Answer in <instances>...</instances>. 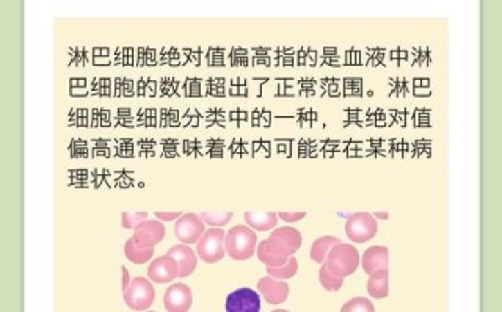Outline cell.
Masks as SVG:
<instances>
[{
    "label": "cell",
    "mask_w": 502,
    "mask_h": 312,
    "mask_svg": "<svg viewBox=\"0 0 502 312\" xmlns=\"http://www.w3.org/2000/svg\"><path fill=\"white\" fill-rule=\"evenodd\" d=\"M281 251H285L287 256H292L295 251L300 250L301 246V234L295 228L281 226L274 229V232L269 237Z\"/></svg>",
    "instance_id": "cell-12"
},
{
    "label": "cell",
    "mask_w": 502,
    "mask_h": 312,
    "mask_svg": "<svg viewBox=\"0 0 502 312\" xmlns=\"http://www.w3.org/2000/svg\"><path fill=\"white\" fill-rule=\"evenodd\" d=\"M342 312H374L375 308L368 298H353L341 308Z\"/></svg>",
    "instance_id": "cell-23"
},
{
    "label": "cell",
    "mask_w": 502,
    "mask_h": 312,
    "mask_svg": "<svg viewBox=\"0 0 502 312\" xmlns=\"http://www.w3.org/2000/svg\"><path fill=\"white\" fill-rule=\"evenodd\" d=\"M379 231V225L374 215L368 212H357L348 217L346 223V234L353 244H364L374 239Z\"/></svg>",
    "instance_id": "cell-5"
},
{
    "label": "cell",
    "mask_w": 502,
    "mask_h": 312,
    "mask_svg": "<svg viewBox=\"0 0 502 312\" xmlns=\"http://www.w3.org/2000/svg\"><path fill=\"white\" fill-rule=\"evenodd\" d=\"M121 275H123V292H126L129 289V286H131V275H129L127 268L126 267H121Z\"/></svg>",
    "instance_id": "cell-27"
},
{
    "label": "cell",
    "mask_w": 502,
    "mask_h": 312,
    "mask_svg": "<svg viewBox=\"0 0 502 312\" xmlns=\"http://www.w3.org/2000/svg\"><path fill=\"white\" fill-rule=\"evenodd\" d=\"M258 291L269 304H281L289 297L287 282H285V279H276L270 275L259 279Z\"/></svg>",
    "instance_id": "cell-11"
},
{
    "label": "cell",
    "mask_w": 502,
    "mask_h": 312,
    "mask_svg": "<svg viewBox=\"0 0 502 312\" xmlns=\"http://www.w3.org/2000/svg\"><path fill=\"white\" fill-rule=\"evenodd\" d=\"M359 262H361V257H359V253L355 246L339 242L330 250L323 264L333 275L341 276V278H347V276L357 272Z\"/></svg>",
    "instance_id": "cell-2"
},
{
    "label": "cell",
    "mask_w": 502,
    "mask_h": 312,
    "mask_svg": "<svg viewBox=\"0 0 502 312\" xmlns=\"http://www.w3.org/2000/svg\"><path fill=\"white\" fill-rule=\"evenodd\" d=\"M146 219H147L146 212H123L121 225L126 229H134Z\"/></svg>",
    "instance_id": "cell-24"
},
{
    "label": "cell",
    "mask_w": 502,
    "mask_h": 312,
    "mask_svg": "<svg viewBox=\"0 0 502 312\" xmlns=\"http://www.w3.org/2000/svg\"><path fill=\"white\" fill-rule=\"evenodd\" d=\"M336 244H339V239L334 237V235H323V237L316 239L314 244L311 245V251H310L311 261L317 264H323L330 250H332Z\"/></svg>",
    "instance_id": "cell-18"
},
{
    "label": "cell",
    "mask_w": 502,
    "mask_h": 312,
    "mask_svg": "<svg viewBox=\"0 0 502 312\" xmlns=\"http://www.w3.org/2000/svg\"><path fill=\"white\" fill-rule=\"evenodd\" d=\"M124 255L131 261L132 264H145L147 261H151L152 255H154V248L152 250H143L140 246L135 245L134 237H131L124 245Z\"/></svg>",
    "instance_id": "cell-19"
},
{
    "label": "cell",
    "mask_w": 502,
    "mask_h": 312,
    "mask_svg": "<svg viewBox=\"0 0 502 312\" xmlns=\"http://www.w3.org/2000/svg\"><path fill=\"white\" fill-rule=\"evenodd\" d=\"M306 217V212H280L278 219L286 223H295L303 220Z\"/></svg>",
    "instance_id": "cell-25"
},
{
    "label": "cell",
    "mask_w": 502,
    "mask_h": 312,
    "mask_svg": "<svg viewBox=\"0 0 502 312\" xmlns=\"http://www.w3.org/2000/svg\"><path fill=\"white\" fill-rule=\"evenodd\" d=\"M258 237L250 226H234L224 235V250L234 261H246L256 253Z\"/></svg>",
    "instance_id": "cell-1"
},
{
    "label": "cell",
    "mask_w": 502,
    "mask_h": 312,
    "mask_svg": "<svg viewBox=\"0 0 502 312\" xmlns=\"http://www.w3.org/2000/svg\"><path fill=\"white\" fill-rule=\"evenodd\" d=\"M388 248L386 246H370L364 251L361 257L363 270L368 275H372L380 268H388Z\"/></svg>",
    "instance_id": "cell-15"
},
{
    "label": "cell",
    "mask_w": 502,
    "mask_h": 312,
    "mask_svg": "<svg viewBox=\"0 0 502 312\" xmlns=\"http://www.w3.org/2000/svg\"><path fill=\"white\" fill-rule=\"evenodd\" d=\"M298 272V261L292 256H289L287 261L278 267H267V273L276 279H291L292 276Z\"/></svg>",
    "instance_id": "cell-20"
},
{
    "label": "cell",
    "mask_w": 502,
    "mask_h": 312,
    "mask_svg": "<svg viewBox=\"0 0 502 312\" xmlns=\"http://www.w3.org/2000/svg\"><path fill=\"white\" fill-rule=\"evenodd\" d=\"M168 255L171 257H174L179 264V267H181L179 278L190 276L195 272V268H197V264H198L197 253H195L190 246L186 244L176 245V246H173V248H170Z\"/></svg>",
    "instance_id": "cell-13"
},
{
    "label": "cell",
    "mask_w": 502,
    "mask_h": 312,
    "mask_svg": "<svg viewBox=\"0 0 502 312\" xmlns=\"http://www.w3.org/2000/svg\"><path fill=\"white\" fill-rule=\"evenodd\" d=\"M192 303V289L186 284H173L165 292L163 304L168 312H187L190 311Z\"/></svg>",
    "instance_id": "cell-10"
},
{
    "label": "cell",
    "mask_w": 502,
    "mask_h": 312,
    "mask_svg": "<svg viewBox=\"0 0 502 312\" xmlns=\"http://www.w3.org/2000/svg\"><path fill=\"white\" fill-rule=\"evenodd\" d=\"M244 219L255 231H270L278 223V215L275 212H245Z\"/></svg>",
    "instance_id": "cell-16"
},
{
    "label": "cell",
    "mask_w": 502,
    "mask_h": 312,
    "mask_svg": "<svg viewBox=\"0 0 502 312\" xmlns=\"http://www.w3.org/2000/svg\"><path fill=\"white\" fill-rule=\"evenodd\" d=\"M182 214L181 212H156V217L162 221H173L178 220Z\"/></svg>",
    "instance_id": "cell-26"
},
{
    "label": "cell",
    "mask_w": 502,
    "mask_h": 312,
    "mask_svg": "<svg viewBox=\"0 0 502 312\" xmlns=\"http://www.w3.org/2000/svg\"><path fill=\"white\" fill-rule=\"evenodd\" d=\"M368 292L372 298L377 300L388 297V268H380L369 275Z\"/></svg>",
    "instance_id": "cell-17"
},
{
    "label": "cell",
    "mask_w": 502,
    "mask_h": 312,
    "mask_svg": "<svg viewBox=\"0 0 502 312\" xmlns=\"http://www.w3.org/2000/svg\"><path fill=\"white\" fill-rule=\"evenodd\" d=\"M204 232H206L204 221L201 220V217L197 214L181 215L179 219L176 220L174 235L178 237L181 244L186 245L198 244V240L203 237Z\"/></svg>",
    "instance_id": "cell-6"
},
{
    "label": "cell",
    "mask_w": 502,
    "mask_h": 312,
    "mask_svg": "<svg viewBox=\"0 0 502 312\" xmlns=\"http://www.w3.org/2000/svg\"><path fill=\"white\" fill-rule=\"evenodd\" d=\"M224 235H226V232L222 228L214 226L203 234V237L197 244V255L201 257V261L208 264H217L222 261L224 255H226Z\"/></svg>",
    "instance_id": "cell-4"
},
{
    "label": "cell",
    "mask_w": 502,
    "mask_h": 312,
    "mask_svg": "<svg viewBox=\"0 0 502 312\" xmlns=\"http://www.w3.org/2000/svg\"><path fill=\"white\" fill-rule=\"evenodd\" d=\"M181 275V267L178 261L170 255L157 257L151 262V266L147 267V278L152 282H159V284H163V282H171L176 278H179Z\"/></svg>",
    "instance_id": "cell-9"
},
{
    "label": "cell",
    "mask_w": 502,
    "mask_h": 312,
    "mask_svg": "<svg viewBox=\"0 0 502 312\" xmlns=\"http://www.w3.org/2000/svg\"><path fill=\"white\" fill-rule=\"evenodd\" d=\"M319 281H321V286L323 289L328 292H336L344 286V278L333 275L325 264H322L321 270H319Z\"/></svg>",
    "instance_id": "cell-21"
},
{
    "label": "cell",
    "mask_w": 502,
    "mask_h": 312,
    "mask_svg": "<svg viewBox=\"0 0 502 312\" xmlns=\"http://www.w3.org/2000/svg\"><path fill=\"white\" fill-rule=\"evenodd\" d=\"M199 217H201V220L206 223V225L214 226V228H222L231 221L233 212H203Z\"/></svg>",
    "instance_id": "cell-22"
},
{
    "label": "cell",
    "mask_w": 502,
    "mask_h": 312,
    "mask_svg": "<svg viewBox=\"0 0 502 312\" xmlns=\"http://www.w3.org/2000/svg\"><path fill=\"white\" fill-rule=\"evenodd\" d=\"M256 255L259 257V261H261L265 267L283 266V264H285L289 259V256L286 255V253L281 251L278 246L271 242L270 239H265V240H262L261 244L258 245Z\"/></svg>",
    "instance_id": "cell-14"
},
{
    "label": "cell",
    "mask_w": 502,
    "mask_h": 312,
    "mask_svg": "<svg viewBox=\"0 0 502 312\" xmlns=\"http://www.w3.org/2000/svg\"><path fill=\"white\" fill-rule=\"evenodd\" d=\"M375 219L388 220V219H389V214H388V212H377V214H375Z\"/></svg>",
    "instance_id": "cell-28"
},
{
    "label": "cell",
    "mask_w": 502,
    "mask_h": 312,
    "mask_svg": "<svg viewBox=\"0 0 502 312\" xmlns=\"http://www.w3.org/2000/svg\"><path fill=\"white\" fill-rule=\"evenodd\" d=\"M123 298L129 308L134 311L150 309L156 300V289L151 279L137 276L134 278L126 292H123Z\"/></svg>",
    "instance_id": "cell-3"
},
{
    "label": "cell",
    "mask_w": 502,
    "mask_h": 312,
    "mask_svg": "<svg viewBox=\"0 0 502 312\" xmlns=\"http://www.w3.org/2000/svg\"><path fill=\"white\" fill-rule=\"evenodd\" d=\"M224 309L228 312H258L261 311V297L256 291L242 287L229 293Z\"/></svg>",
    "instance_id": "cell-8"
},
{
    "label": "cell",
    "mask_w": 502,
    "mask_h": 312,
    "mask_svg": "<svg viewBox=\"0 0 502 312\" xmlns=\"http://www.w3.org/2000/svg\"><path fill=\"white\" fill-rule=\"evenodd\" d=\"M165 226L162 221L143 220L134 228V242L143 250H152L165 237Z\"/></svg>",
    "instance_id": "cell-7"
}]
</instances>
